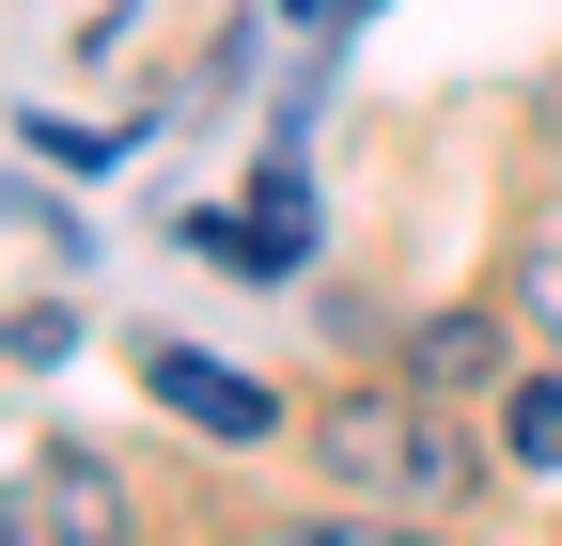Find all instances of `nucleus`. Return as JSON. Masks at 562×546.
Masks as SVG:
<instances>
[{
  "mask_svg": "<svg viewBox=\"0 0 562 546\" xmlns=\"http://www.w3.org/2000/svg\"><path fill=\"white\" fill-rule=\"evenodd\" d=\"M313 453L344 468V485H375V500H453V437L422 422V390H344L313 422Z\"/></svg>",
  "mask_w": 562,
  "mask_h": 546,
  "instance_id": "f257e3e1",
  "label": "nucleus"
},
{
  "mask_svg": "<svg viewBox=\"0 0 562 546\" xmlns=\"http://www.w3.org/2000/svg\"><path fill=\"white\" fill-rule=\"evenodd\" d=\"M0 546H140V500L94 453H16L0 468Z\"/></svg>",
  "mask_w": 562,
  "mask_h": 546,
  "instance_id": "f03ea898",
  "label": "nucleus"
},
{
  "mask_svg": "<svg viewBox=\"0 0 562 546\" xmlns=\"http://www.w3.org/2000/svg\"><path fill=\"white\" fill-rule=\"evenodd\" d=\"M140 390H157L172 422H203V437H235V453H250V437H281V406H266V390H250L235 360H203V344H140Z\"/></svg>",
  "mask_w": 562,
  "mask_h": 546,
  "instance_id": "7ed1b4c3",
  "label": "nucleus"
},
{
  "mask_svg": "<svg viewBox=\"0 0 562 546\" xmlns=\"http://www.w3.org/2000/svg\"><path fill=\"white\" fill-rule=\"evenodd\" d=\"M406 375H422V390H469V375H501V328H484V312H438Z\"/></svg>",
  "mask_w": 562,
  "mask_h": 546,
  "instance_id": "20e7f679",
  "label": "nucleus"
},
{
  "mask_svg": "<svg viewBox=\"0 0 562 546\" xmlns=\"http://www.w3.org/2000/svg\"><path fill=\"white\" fill-rule=\"evenodd\" d=\"M501 453L516 468H562V375H516L501 390Z\"/></svg>",
  "mask_w": 562,
  "mask_h": 546,
  "instance_id": "39448f33",
  "label": "nucleus"
},
{
  "mask_svg": "<svg viewBox=\"0 0 562 546\" xmlns=\"http://www.w3.org/2000/svg\"><path fill=\"white\" fill-rule=\"evenodd\" d=\"M516 312L547 328V360H562V235H531V250H516Z\"/></svg>",
  "mask_w": 562,
  "mask_h": 546,
  "instance_id": "423d86ee",
  "label": "nucleus"
},
{
  "mask_svg": "<svg viewBox=\"0 0 562 546\" xmlns=\"http://www.w3.org/2000/svg\"><path fill=\"white\" fill-rule=\"evenodd\" d=\"M250 546H344V531H250Z\"/></svg>",
  "mask_w": 562,
  "mask_h": 546,
  "instance_id": "0eeeda50",
  "label": "nucleus"
},
{
  "mask_svg": "<svg viewBox=\"0 0 562 546\" xmlns=\"http://www.w3.org/2000/svg\"><path fill=\"white\" fill-rule=\"evenodd\" d=\"M344 546H391V531H344Z\"/></svg>",
  "mask_w": 562,
  "mask_h": 546,
  "instance_id": "6e6552de",
  "label": "nucleus"
}]
</instances>
